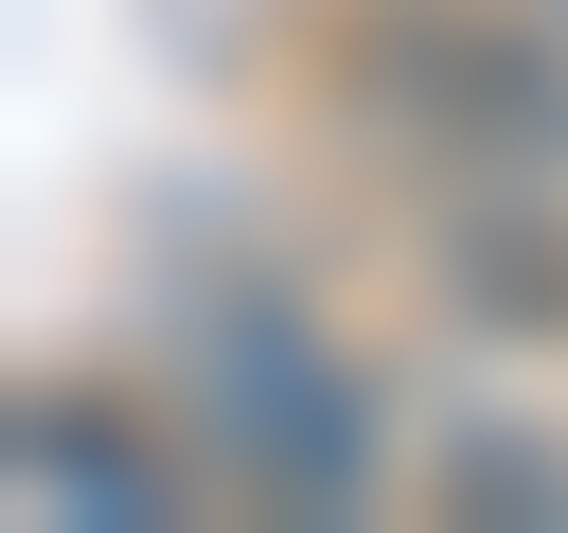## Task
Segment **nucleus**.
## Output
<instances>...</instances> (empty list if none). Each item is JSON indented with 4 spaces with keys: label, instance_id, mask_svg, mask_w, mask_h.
I'll list each match as a JSON object with an SVG mask.
<instances>
[{
    "label": "nucleus",
    "instance_id": "obj_1",
    "mask_svg": "<svg viewBox=\"0 0 568 533\" xmlns=\"http://www.w3.org/2000/svg\"><path fill=\"white\" fill-rule=\"evenodd\" d=\"M178 426H195L231 515H355L373 497V373L266 266L178 284Z\"/></svg>",
    "mask_w": 568,
    "mask_h": 533
},
{
    "label": "nucleus",
    "instance_id": "obj_2",
    "mask_svg": "<svg viewBox=\"0 0 568 533\" xmlns=\"http://www.w3.org/2000/svg\"><path fill=\"white\" fill-rule=\"evenodd\" d=\"M195 497H213V462H195L178 409H142V391H106V373H36V391H18V515L160 533V515H195Z\"/></svg>",
    "mask_w": 568,
    "mask_h": 533
},
{
    "label": "nucleus",
    "instance_id": "obj_3",
    "mask_svg": "<svg viewBox=\"0 0 568 533\" xmlns=\"http://www.w3.org/2000/svg\"><path fill=\"white\" fill-rule=\"evenodd\" d=\"M444 515H568V444H532V426L444 444Z\"/></svg>",
    "mask_w": 568,
    "mask_h": 533
}]
</instances>
